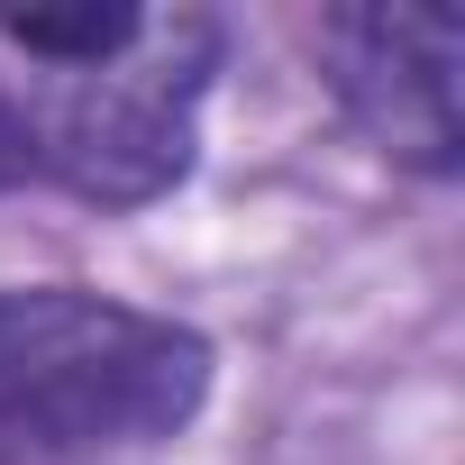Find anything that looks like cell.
Returning <instances> with one entry per match:
<instances>
[{
  "label": "cell",
  "mask_w": 465,
  "mask_h": 465,
  "mask_svg": "<svg viewBox=\"0 0 465 465\" xmlns=\"http://www.w3.org/2000/svg\"><path fill=\"white\" fill-rule=\"evenodd\" d=\"M219 64V28L192 10H146L128 46L92 64H37L10 92L28 173H64L92 201H155L192 164V110Z\"/></svg>",
  "instance_id": "obj_2"
},
{
  "label": "cell",
  "mask_w": 465,
  "mask_h": 465,
  "mask_svg": "<svg viewBox=\"0 0 465 465\" xmlns=\"http://www.w3.org/2000/svg\"><path fill=\"white\" fill-rule=\"evenodd\" d=\"M456 55H465V28L447 10H329L320 19V64H329V92L356 110V128L420 164V173H447L456 164Z\"/></svg>",
  "instance_id": "obj_3"
},
{
  "label": "cell",
  "mask_w": 465,
  "mask_h": 465,
  "mask_svg": "<svg viewBox=\"0 0 465 465\" xmlns=\"http://www.w3.org/2000/svg\"><path fill=\"white\" fill-rule=\"evenodd\" d=\"M210 392V347L137 302L0 292V465H128Z\"/></svg>",
  "instance_id": "obj_1"
},
{
  "label": "cell",
  "mask_w": 465,
  "mask_h": 465,
  "mask_svg": "<svg viewBox=\"0 0 465 465\" xmlns=\"http://www.w3.org/2000/svg\"><path fill=\"white\" fill-rule=\"evenodd\" d=\"M28 173V146H19V119H10V92H0V183Z\"/></svg>",
  "instance_id": "obj_4"
}]
</instances>
